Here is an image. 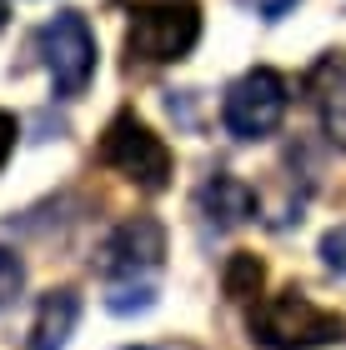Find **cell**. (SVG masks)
Wrapping results in <instances>:
<instances>
[{"label":"cell","instance_id":"obj_1","mask_svg":"<svg viewBox=\"0 0 346 350\" xmlns=\"http://www.w3.org/2000/svg\"><path fill=\"white\" fill-rule=\"evenodd\" d=\"M166 256V230L151 215H136L106 241L101 250V270H106V310L131 315V310H151L156 306V270Z\"/></svg>","mask_w":346,"mask_h":350},{"label":"cell","instance_id":"obj_2","mask_svg":"<svg viewBox=\"0 0 346 350\" xmlns=\"http://www.w3.org/2000/svg\"><path fill=\"white\" fill-rule=\"evenodd\" d=\"M346 336V321L336 310L317 306L301 291H276L251 310V340L266 350H321Z\"/></svg>","mask_w":346,"mask_h":350},{"label":"cell","instance_id":"obj_3","mask_svg":"<svg viewBox=\"0 0 346 350\" xmlns=\"http://www.w3.org/2000/svg\"><path fill=\"white\" fill-rule=\"evenodd\" d=\"M201 40V15L191 0H146L136 10L131 30H125V51L131 60H146V66H171V60H186Z\"/></svg>","mask_w":346,"mask_h":350},{"label":"cell","instance_id":"obj_4","mask_svg":"<svg viewBox=\"0 0 346 350\" xmlns=\"http://www.w3.org/2000/svg\"><path fill=\"white\" fill-rule=\"evenodd\" d=\"M101 165H111L116 175H125V180H136L140 190H166L171 185V170H176L166 140L156 135L146 120H136L131 110H121V116L106 125V135H101Z\"/></svg>","mask_w":346,"mask_h":350},{"label":"cell","instance_id":"obj_5","mask_svg":"<svg viewBox=\"0 0 346 350\" xmlns=\"http://www.w3.org/2000/svg\"><path fill=\"white\" fill-rule=\"evenodd\" d=\"M40 51H45V70L55 81V95H81L96 75V36H90L81 10H60L55 21L40 25Z\"/></svg>","mask_w":346,"mask_h":350},{"label":"cell","instance_id":"obj_6","mask_svg":"<svg viewBox=\"0 0 346 350\" xmlns=\"http://www.w3.org/2000/svg\"><path fill=\"white\" fill-rule=\"evenodd\" d=\"M281 116H286V81L271 66L246 70L221 100V120L236 140H266L281 125Z\"/></svg>","mask_w":346,"mask_h":350},{"label":"cell","instance_id":"obj_7","mask_svg":"<svg viewBox=\"0 0 346 350\" xmlns=\"http://www.w3.org/2000/svg\"><path fill=\"white\" fill-rule=\"evenodd\" d=\"M306 85H311V100L321 110L326 135H332L336 146H346V51H326L317 66H311Z\"/></svg>","mask_w":346,"mask_h":350},{"label":"cell","instance_id":"obj_8","mask_svg":"<svg viewBox=\"0 0 346 350\" xmlns=\"http://www.w3.org/2000/svg\"><path fill=\"white\" fill-rule=\"evenodd\" d=\"M75 321H81V295L51 291L36 310V325H30V350H66L75 336Z\"/></svg>","mask_w":346,"mask_h":350},{"label":"cell","instance_id":"obj_9","mask_svg":"<svg viewBox=\"0 0 346 350\" xmlns=\"http://www.w3.org/2000/svg\"><path fill=\"white\" fill-rule=\"evenodd\" d=\"M201 211H206L216 226H241V220L256 215V190L236 175H211L201 185Z\"/></svg>","mask_w":346,"mask_h":350},{"label":"cell","instance_id":"obj_10","mask_svg":"<svg viewBox=\"0 0 346 350\" xmlns=\"http://www.w3.org/2000/svg\"><path fill=\"white\" fill-rule=\"evenodd\" d=\"M261 280H266V265L251 256V250H236L231 265H226V295L231 300H251L261 291Z\"/></svg>","mask_w":346,"mask_h":350},{"label":"cell","instance_id":"obj_11","mask_svg":"<svg viewBox=\"0 0 346 350\" xmlns=\"http://www.w3.org/2000/svg\"><path fill=\"white\" fill-rule=\"evenodd\" d=\"M21 285H25V265H21V256L0 245V310H5L10 300L21 295Z\"/></svg>","mask_w":346,"mask_h":350},{"label":"cell","instance_id":"obj_12","mask_svg":"<svg viewBox=\"0 0 346 350\" xmlns=\"http://www.w3.org/2000/svg\"><path fill=\"white\" fill-rule=\"evenodd\" d=\"M321 260L332 265L336 275H346V226H336V230L321 235Z\"/></svg>","mask_w":346,"mask_h":350},{"label":"cell","instance_id":"obj_13","mask_svg":"<svg viewBox=\"0 0 346 350\" xmlns=\"http://www.w3.org/2000/svg\"><path fill=\"white\" fill-rule=\"evenodd\" d=\"M10 150H15V116H5V110H0V165L10 161Z\"/></svg>","mask_w":346,"mask_h":350},{"label":"cell","instance_id":"obj_14","mask_svg":"<svg viewBox=\"0 0 346 350\" xmlns=\"http://www.w3.org/2000/svg\"><path fill=\"white\" fill-rule=\"evenodd\" d=\"M286 5H296V0H261L266 21H281V15H286Z\"/></svg>","mask_w":346,"mask_h":350},{"label":"cell","instance_id":"obj_15","mask_svg":"<svg viewBox=\"0 0 346 350\" xmlns=\"http://www.w3.org/2000/svg\"><path fill=\"white\" fill-rule=\"evenodd\" d=\"M10 21V5H5V0H0V25H5Z\"/></svg>","mask_w":346,"mask_h":350}]
</instances>
